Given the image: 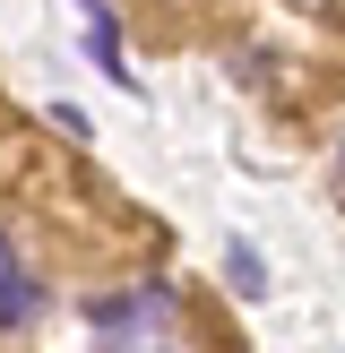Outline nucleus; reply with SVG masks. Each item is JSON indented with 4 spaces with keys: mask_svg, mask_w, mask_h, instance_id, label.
<instances>
[{
    "mask_svg": "<svg viewBox=\"0 0 345 353\" xmlns=\"http://www.w3.org/2000/svg\"><path fill=\"white\" fill-rule=\"evenodd\" d=\"M337 181H345V164H337Z\"/></svg>",
    "mask_w": 345,
    "mask_h": 353,
    "instance_id": "obj_5",
    "label": "nucleus"
},
{
    "mask_svg": "<svg viewBox=\"0 0 345 353\" xmlns=\"http://www.w3.org/2000/svg\"><path fill=\"white\" fill-rule=\"evenodd\" d=\"M86 52H95V69H103L112 86H130V69H121V26H112L103 0H86Z\"/></svg>",
    "mask_w": 345,
    "mask_h": 353,
    "instance_id": "obj_3",
    "label": "nucleus"
},
{
    "mask_svg": "<svg viewBox=\"0 0 345 353\" xmlns=\"http://www.w3.org/2000/svg\"><path fill=\"white\" fill-rule=\"evenodd\" d=\"M34 310H43V293H34L26 259H17V241L0 233V327H34Z\"/></svg>",
    "mask_w": 345,
    "mask_h": 353,
    "instance_id": "obj_2",
    "label": "nucleus"
},
{
    "mask_svg": "<svg viewBox=\"0 0 345 353\" xmlns=\"http://www.w3.org/2000/svg\"><path fill=\"white\" fill-rule=\"evenodd\" d=\"M224 285H233L241 302H259V293H268V268H259V250H233V259H224Z\"/></svg>",
    "mask_w": 345,
    "mask_h": 353,
    "instance_id": "obj_4",
    "label": "nucleus"
},
{
    "mask_svg": "<svg viewBox=\"0 0 345 353\" xmlns=\"http://www.w3.org/2000/svg\"><path fill=\"white\" fill-rule=\"evenodd\" d=\"M86 327H95L103 345H172L181 336V302H172V285L95 293V302H86Z\"/></svg>",
    "mask_w": 345,
    "mask_h": 353,
    "instance_id": "obj_1",
    "label": "nucleus"
}]
</instances>
